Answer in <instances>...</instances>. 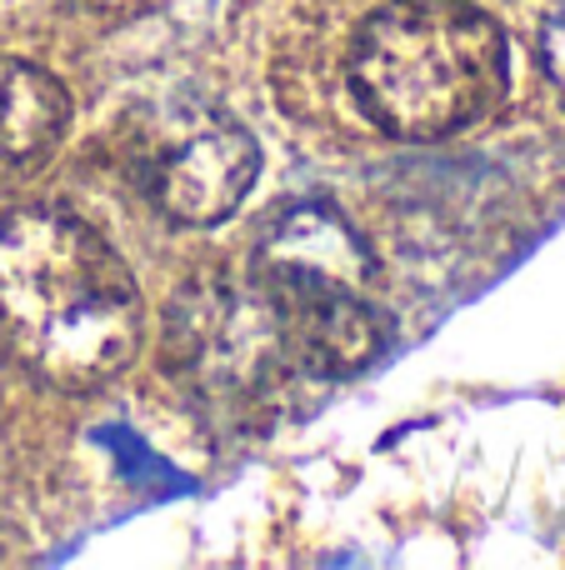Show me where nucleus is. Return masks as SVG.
<instances>
[{"instance_id":"obj_1","label":"nucleus","mask_w":565,"mask_h":570,"mask_svg":"<svg viewBox=\"0 0 565 570\" xmlns=\"http://www.w3.org/2000/svg\"><path fill=\"white\" fill-rule=\"evenodd\" d=\"M0 325L16 355L60 391L126 371L140 345V291L80 216L26 206L0 216Z\"/></svg>"},{"instance_id":"obj_2","label":"nucleus","mask_w":565,"mask_h":570,"mask_svg":"<svg viewBox=\"0 0 565 570\" xmlns=\"http://www.w3.org/2000/svg\"><path fill=\"white\" fill-rule=\"evenodd\" d=\"M350 90L386 136L440 140L506 96V36L470 0H390L350 46Z\"/></svg>"},{"instance_id":"obj_3","label":"nucleus","mask_w":565,"mask_h":570,"mask_svg":"<svg viewBox=\"0 0 565 570\" xmlns=\"http://www.w3.org/2000/svg\"><path fill=\"white\" fill-rule=\"evenodd\" d=\"M250 276L276 315L296 375L340 381L386 351L390 325L366 295L370 250L340 210L296 206L270 220Z\"/></svg>"},{"instance_id":"obj_4","label":"nucleus","mask_w":565,"mask_h":570,"mask_svg":"<svg viewBox=\"0 0 565 570\" xmlns=\"http://www.w3.org/2000/svg\"><path fill=\"white\" fill-rule=\"evenodd\" d=\"M166 361L206 411L246 415L296 375L256 276H200L170 311Z\"/></svg>"},{"instance_id":"obj_5","label":"nucleus","mask_w":565,"mask_h":570,"mask_svg":"<svg viewBox=\"0 0 565 570\" xmlns=\"http://www.w3.org/2000/svg\"><path fill=\"white\" fill-rule=\"evenodd\" d=\"M146 196L180 226H216L250 196L260 146L236 116L216 106H176L136 146Z\"/></svg>"},{"instance_id":"obj_6","label":"nucleus","mask_w":565,"mask_h":570,"mask_svg":"<svg viewBox=\"0 0 565 570\" xmlns=\"http://www.w3.org/2000/svg\"><path fill=\"white\" fill-rule=\"evenodd\" d=\"M70 126V96L50 70L0 60V196L30 180Z\"/></svg>"},{"instance_id":"obj_7","label":"nucleus","mask_w":565,"mask_h":570,"mask_svg":"<svg viewBox=\"0 0 565 570\" xmlns=\"http://www.w3.org/2000/svg\"><path fill=\"white\" fill-rule=\"evenodd\" d=\"M541 60H546L551 80H556V90L565 96V6H556L546 16V30H541Z\"/></svg>"}]
</instances>
